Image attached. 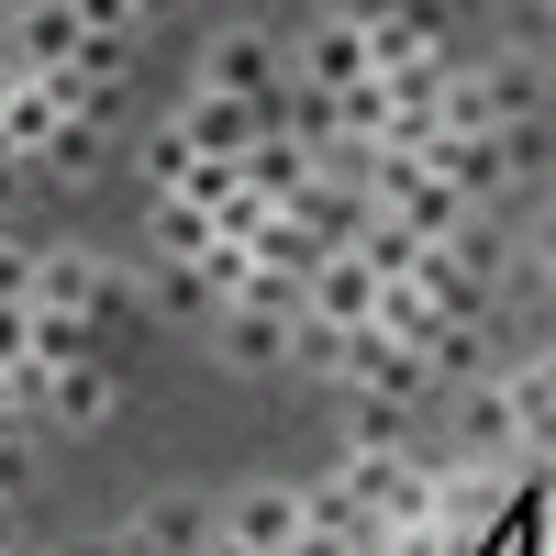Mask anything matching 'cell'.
Instances as JSON below:
<instances>
[{
	"instance_id": "6da1fadb",
	"label": "cell",
	"mask_w": 556,
	"mask_h": 556,
	"mask_svg": "<svg viewBox=\"0 0 556 556\" xmlns=\"http://www.w3.org/2000/svg\"><path fill=\"white\" fill-rule=\"evenodd\" d=\"M367 201H379V212H401V223H412L424 245H445L456 223L479 212V201L456 190V178H445V167H434L424 146H367Z\"/></svg>"
},
{
	"instance_id": "7a4b0ae2",
	"label": "cell",
	"mask_w": 556,
	"mask_h": 556,
	"mask_svg": "<svg viewBox=\"0 0 556 556\" xmlns=\"http://www.w3.org/2000/svg\"><path fill=\"white\" fill-rule=\"evenodd\" d=\"M290 78H301V89H345V78H379V56H367V23H356V12L312 23V34L290 45Z\"/></svg>"
},
{
	"instance_id": "3957f363",
	"label": "cell",
	"mask_w": 556,
	"mask_h": 556,
	"mask_svg": "<svg viewBox=\"0 0 556 556\" xmlns=\"http://www.w3.org/2000/svg\"><path fill=\"white\" fill-rule=\"evenodd\" d=\"M23 301H34V312H67V323H89V312H101V256H89V245H45ZM89 334H101V323H89Z\"/></svg>"
},
{
	"instance_id": "277c9868",
	"label": "cell",
	"mask_w": 556,
	"mask_h": 556,
	"mask_svg": "<svg viewBox=\"0 0 556 556\" xmlns=\"http://www.w3.org/2000/svg\"><path fill=\"white\" fill-rule=\"evenodd\" d=\"M78 12H67V0H34V12H12V23H0V56H12V67H78Z\"/></svg>"
},
{
	"instance_id": "5b68a950",
	"label": "cell",
	"mask_w": 556,
	"mask_h": 556,
	"mask_svg": "<svg viewBox=\"0 0 556 556\" xmlns=\"http://www.w3.org/2000/svg\"><path fill=\"white\" fill-rule=\"evenodd\" d=\"M223 545L290 556V545H301V490H235V501H223Z\"/></svg>"
},
{
	"instance_id": "8992f818",
	"label": "cell",
	"mask_w": 556,
	"mask_h": 556,
	"mask_svg": "<svg viewBox=\"0 0 556 556\" xmlns=\"http://www.w3.org/2000/svg\"><path fill=\"white\" fill-rule=\"evenodd\" d=\"M178 134H190L201 156H245L256 134H267V101H235V89H201V101L178 112Z\"/></svg>"
},
{
	"instance_id": "52a82bcc",
	"label": "cell",
	"mask_w": 556,
	"mask_h": 556,
	"mask_svg": "<svg viewBox=\"0 0 556 556\" xmlns=\"http://www.w3.org/2000/svg\"><path fill=\"white\" fill-rule=\"evenodd\" d=\"M212 356H223V367H278V356H290V312L223 301V312H212Z\"/></svg>"
},
{
	"instance_id": "ba28073f",
	"label": "cell",
	"mask_w": 556,
	"mask_h": 556,
	"mask_svg": "<svg viewBox=\"0 0 556 556\" xmlns=\"http://www.w3.org/2000/svg\"><path fill=\"white\" fill-rule=\"evenodd\" d=\"M201 89H235V101H267V89H278V45L267 34H212V56H201Z\"/></svg>"
},
{
	"instance_id": "9c48e42d",
	"label": "cell",
	"mask_w": 556,
	"mask_h": 556,
	"mask_svg": "<svg viewBox=\"0 0 556 556\" xmlns=\"http://www.w3.org/2000/svg\"><path fill=\"white\" fill-rule=\"evenodd\" d=\"M45 424H67V434L112 424V367H101V356H67V367H45Z\"/></svg>"
},
{
	"instance_id": "30bf717a",
	"label": "cell",
	"mask_w": 556,
	"mask_h": 556,
	"mask_svg": "<svg viewBox=\"0 0 556 556\" xmlns=\"http://www.w3.org/2000/svg\"><path fill=\"white\" fill-rule=\"evenodd\" d=\"M367 56H379V67H412V56H434V45H445V23L424 12V0H367Z\"/></svg>"
},
{
	"instance_id": "8fae6325",
	"label": "cell",
	"mask_w": 556,
	"mask_h": 556,
	"mask_svg": "<svg viewBox=\"0 0 556 556\" xmlns=\"http://www.w3.org/2000/svg\"><path fill=\"white\" fill-rule=\"evenodd\" d=\"M312 312H323V323H367V312H379V267H367L356 245H323V267H312Z\"/></svg>"
},
{
	"instance_id": "7c38bea8",
	"label": "cell",
	"mask_w": 556,
	"mask_h": 556,
	"mask_svg": "<svg viewBox=\"0 0 556 556\" xmlns=\"http://www.w3.org/2000/svg\"><path fill=\"white\" fill-rule=\"evenodd\" d=\"M501 434L556 445V356H534V367H513V379H501Z\"/></svg>"
},
{
	"instance_id": "4fadbf2b",
	"label": "cell",
	"mask_w": 556,
	"mask_h": 556,
	"mask_svg": "<svg viewBox=\"0 0 556 556\" xmlns=\"http://www.w3.org/2000/svg\"><path fill=\"white\" fill-rule=\"evenodd\" d=\"M123 545H223V513L212 501H134Z\"/></svg>"
},
{
	"instance_id": "5bb4252c",
	"label": "cell",
	"mask_w": 556,
	"mask_h": 556,
	"mask_svg": "<svg viewBox=\"0 0 556 556\" xmlns=\"http://www.w3.org/2000/svg\"><path fill=\"white\" fill-rule=\"evenodd\" d=\"M301 178H312V146H301L290 123H267L256 146H245V190H256V201H290Z\"/></svg>"
},
{
	"instance_id": "9a60e30c",
	"label": "cell",
	"mask_w": 556,
	"mask_h": 556,
	"mask_svg": "<svg viewBox=\"0 0 556 556\" xmlns=\"http://www.w3.org/2000/svg\"><path fill=\"white\" fill-rule=\"evenodd\" d=\"M146 245H156V256H201V245H212V212H201L190 190H156V201H146Z\"/></svg>"
},
{
	"instance_id": "2e32d148",
	"label": "cell",
	"mask_w": 556,
	"mask_h": 556,
	"mask_svg": "<svg viewBox=\"0 0 556 556\" xmlns=\"http://www.w3.org/2000/svg\"><path fill=\"white\" fill-rule=\"evenodd\" d=\"M67 123V101H56V89H45V78H23L12 89V101H0V134H12V156L34 167V146H45V134H56Z\"/></svg>"
},
{
	"instance_id": "e0dca14e",
	"label": "cell",
	"mask_w": 556,
	"mask_h": 556,
	"mask_svg": "<svg viewBox=\"0 0 556 556\" xmlns=\"http://www.w3.org/2000/svg\"><path fill=\"white\" fill-rule=\"evenodd\" d=\"M34 167H45V178H101V123H89V112H67V123L34 146Z\"/></svg>"
},
{
	"instance_id": "ac0fdd59",
	"label": "cell",
	"mask_w": 556,
	"mask_h": 556,
	"mask_svg": "<svg viewBox=\"0 0 556 556\" xmlns=\"http://www.w3.org/2000/svg\"><path fill=\"white\" fill-rule=\"evenodd\" d=\"M479 101H490V123H523V112L545 101V67H534V56H501V67H479Z\"/></svg>"
},
{
	"instance_id": "d6986e66",
	"label": "cell",
	"mask_w": 556,
	"mask_h": 556,
	"mask_svg": "<svg viewBox=\"0 0 556 556\" xmlns=\"http://www.w3.org/2000/svg\"><path fill=\"white\" fill-rule=\"evenodd\" d=\"M156 312H178V323H212L223 312V290L201 278V256H156Z\"/></svg>"
},
{
	"instance_id": "ffe728a7",
	"label": "cell",
	"mask_w": 556,
	"mask_h": 556,
	"mask_svg": "<svg viewBox=\"0 0 556 556\" xmlns=\"http://www.w3.org/2000/svg\"><path fill=\"white\" fill-rule=\"evenodd\" d=\"M167 190H190L201 212H235V201H245V156H201V146H190V167H178Z\"/></svg>"
},
{
	"instance_id": "44dd1931",
	"label": "cell",
	"mask_w": 556,
	"mask_h": 556,
	"mask_svg": "<svg viewBox=\"0 0 556 556\" xmlns=\"http://www.w3.org/2000/svg\"><path fill=\"white\" fill-rule=\"evenodd\" d=\"M34 356V301H0V367Z\"/></svg>"
},
{
	"instance_id": "7402d4cb",
	"label": "cell",
	"mask_w": 556,
	"mask_h": 556,
	"mask_svg": "<svg viewBox=\"0 0 556 556\" xmlns=\"http://www.w3.org/2000/svg\"><path fill=\"white\" fill-rule=\"evenodd\" d=\"M146 167H156V190H167V178H178V167H190V134H178V123H167V134H156V146H146Z\"/></svg>"
},
{
	"instance_id": "603a6c76",
	"label": "cell",
	"mask_w": 556,
	"mask_h": 556,
	"mask_svg": "<svg viewBox=\"0 0 556 556\" xmlns=\"http://www.w3.org/2000/svg\"><path fill=\"white\" fill-rule=\"evenodd\" d=\"M23 290H34V256H23L12 235H0V301H23Z\"/></svg>"
},
{
	"instance_id": "cb8c5ba5",
	"label": "cell",
	"mask_w": 556,
	"mask_h": 556,
	"mask_svg": "<svg viewBox=\"0 0 556 556\" xmlns=\"http://www.w3.org/2000/svg\"><path fill=\"white\" fill-rule=\"evenodd\" d=\"M12 89H23V67H12V56H0V101H12Z\"/></svg>"
},
{
	"instance_id": "d4e9b609",
	"label": "cell",
	"mask_w": 556,
	"mask_h": 556,
	"mask_svg": "<svg viewBox=\"0 0 556 556\" xmlns=\"http://www.w3.org/2000/svg\"><path fill=\"white\" fill-rule=\"evenodd\" d=\"M12 12H34V0H0V23H12Z\"/></svg>"
},
{
	"instance_id": "484cf974",
	"label": "cell",
	"mask_w": 556,
	"mask_h": 556,
	"mask_svg": "<svg viewBox=\"0 0 556 556\" xmlns=\"http://www.w3.org/2000/svg\"><path fill=\"white\" fill-rule=\"evenodd\" d=\"M146 12H167V0H146Z\"/></svg>"
},
{
	"instance_id": "4316f807",
	"label": "cell",
	"mask_w": 556,
	"mask_h": 556,
	"mask_svg": "<svg viewBox=\"0 0 556 556\" xmlns=\"http://www.w3.org/2000/svg\"><path fill=\"white\" fill-rule=\"evenodd\" d=\"M545 267H556V256H545Z\"/></svg>"
}]
</instances>
